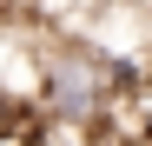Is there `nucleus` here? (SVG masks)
I'll list each match as a JSON object with an SVG mask.
<instances>
[{"label": "nucleus", "instance_id": "1", "mask_svg": "<svg viewBox=\"0 0 152 146\" xmlns=\"http://www.w3.org/2000/svg\"><path fill=\"white\" fill-rule=\"evenodd\" d=\"M99 106V60L66 46V53L46 60V113L53 119H86Z\"/></svg>", "mask_w": 152, "mask_h": 146}, {"label": "nucleus", "instance_id": "2", "mask_svg": "<svg viewBox=\"0 0 152 146\" xmlns=\"http://www.w3.org/2000/svg\"><path fill=\"white\" fill-rule=\"evenodd\" d=\"M99 146H113V139H99Z\"/></svg>", "mask_w": 152, "mask_h": 146}]
</instances>
